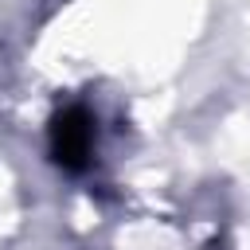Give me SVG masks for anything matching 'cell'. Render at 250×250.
<instances>
[{
    "label": "cell",
    "mask_w": 250,
    "mask_h": 250,
    "mask_svg": "<svg viewBox=\"0 0 250 250\" xmlns=\"http://www.w3.org/2000/svg\"><path fill=\"white\" fill-rule=\"evenodd\" d=\"M47 148H51V160L62 172H86L94 164V148H98V121H94V113L82 102L62 105L51 117Z\"/></svg>",
    "instance_id": "1"
}]
</instances>
